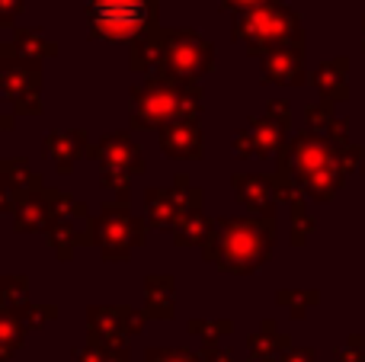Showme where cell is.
<instances>
[{
    "instance_id": "cell-2",
    "label": "cell",
    "mask_w": 365,
    "mask_h": 362,
    "mask_svg": "<svg viewBox=\"0 0 365 362\" xmlns=\"http://www.w3.org/2000/svg\"><path fill=\"white\" fill-rule=\"evenodd\" d=\"M231 6H250V4H259V0H227Z\"/></svg>"
},
{
    "instance_id": "cell-1",
    "label": "cell",
    "mask_w": 365,
    "mask_h": 362,
    "mask_svg": "<svg viewBox=\"0 0 365 362\" xmlns=\"http://www.w3.org/2000/svg\"><path fill=\"white\" fill-rule=\"evenodd\" d=\"M148 19V0H93L90 6V23L100 36L122 38L132 36Z\"/></svg>"
}]
</instances>
